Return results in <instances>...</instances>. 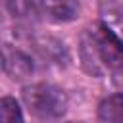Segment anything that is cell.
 I'll use <instances>...</instances> for the list:
<instances>
[{
    "label": "cell",
    "instance_id": "obj_1",
    "mask_svg": "<svg viewBox=\"0 0 123 123\" xmlns=\"http://www.w3.org/2000/svg\"><path fill=\"white\" fill-rule=\"evenodd\" d=\"M27 110L38 119H58L67 110L65 92L52 83H33L21 92Z\"/></svg>",
    "mask_w": 123,
    "mask_h": 123
},
{
    "label": "cell",
    "instance_id": "obj_2",
    "mask_svg": "<svg viewBox=\"0 0 123 123\" xmlns=\"http://www.w3.org/2000/svg\"><path fill=\"white\" fill-rule=\"evenodd\" d=\"M92 42L96 46L98 58L106 69H121L123 67V38L117 31L106 21H96L88 29Z\"/></svg>",
    "mask_w": 123,
    "mask_h": 123
},
{
    "label": "cell",
    "instance_id": "obj_3",
    "mask_svg": "<svg viewBox=\"0 0 123 123\" xmlns=\"http://www.w3.org/2000/svg\"><path fill=\"white\" fill-rule=\"evenodd\" d=\"M31 48L37 52V56L40 60H44L50 65L56 67H67L71 62L69 56V48L65 46V42L54 35H44V33H35L29 37Z\"/></svg>",
    "mask_w": 123,
    "mask_h": 123
},
{
    "label": "cell",
    "instance_id": "obj_4",
    "mask_svg": "<svg viewBox=\"0 0 123 123\" xmlns=\"http://www.w3.org/2000/svg\"><path fill=\"white\" fill-rule=\"evenodd\" d=\"M0 65H2V71L12 81H25L35 71L31 56L15 44L0 46Z\"/></svg>",
    "mask_w": 123,
    "mask_h": 123
},
{
    "label": "cell",
    "instance_id": "obj_5",
    "mask_svg": "<svg viewBox=\"0 0 123 123\" xmlns=\"http://www.w3.org/2000/svg\"><path fill=\"white\" fill-rule=\"evenodd\" d=\"M40 13L54 23H69L79 17V0H38Z\"/></svg>",
    "mask_w": 123,
    "mask_h": 123
},
{
    "label": "cell",
    "instance_id": "obj_6",
    "mask_svg": "<svg viewBox=\"0 0 123 123\" xmlns=\"http://www.w3.org/2000/svg\"><path fill=\"white\" fill-rule=\"evenodd\" d=\"M79 58H81L83 69L88 75H92V77H102L104 75L106 67L100 62V58H98V52H96V46L92 42V37H90L88 29L81 35V40H79Z\"/></svg>",
    "mask_w": 123,
    "mask_h": 123
},
{
    "label": "cell",
    "instance_id": "obj_7",
    "mask_svg": "<svg viewBox=\"0 0 123 123\" xmlns=\"http://www.w3.org/2000/svg\"><path fill=\"white\" fill-rule=\"evenodd\" d=\"M98 123H123V92L108 94L96 110Z\"/></svg>",
    "mask_w": 123,
    "mask_h": 123
},
{
    "label": "cell",
    "instance_id": "obj_8",
    "mask_svg": "<svg viewBox=\"0 0 123 123\" xmlns=\"http://www.w3.org/2000/svg\"><path fill=\"white\" fill-rule=\"evenodd\" d=\"M6 10L10 12V15L13 19H17L23 25L37 23L38 15H40V8L33 0H8L6 2Z\"/></svg>",
    "mask_w": 123,
    "mask_h": 123
},
{
    "label": "cell",
    "instance_id": "obj_9",
    "mask_svg": "<svg viewBox=\"0 0 123 123\" xmlns=\"http://www.w3.org/2000/svg\"><path fill=\"white\" fill-rule=\"evenodd\" d=\"M23 111L13 96H0V123H23Z\"/></svg>",
    "mask_w": 123,
    "mask_h": 123
},
{
    "label": "cell",
    "instance_id": "obj_10",
    "mask_svg": "<svg viewBox=\"0 0 123 123\" xmlns=\"http://www.w3.org/2000/svg\"><path fill=\"white\" fill-rule=\"evenodd\" d=\"M102 13L108 17L106 23L115 21L123 25V0H102Z\"/></svg>",
    "mask_w": 123,
    "mask_h": 123
},
{
    "label": "cell",
    "instance_id": "obj_11",
    "mask_svg": "<svg viewBox=\"0 0 123 123\" xmlns=\"http://www.w3.org/2000/svg\"><path fill=\"white\" fill-rule=\"evenodd\" d=\"M2 13H4V10H2V6H0V21H2Z\"/></svg>",
    "mask_w": 123,
    "mask_h": 123
},
{
    "label": "cell",
    "instance_id": "obj_12",
    "mask_svg": "<svg viewBox=\"0 0 123 123\" xmlns=\"http://www.w3.org/2000/svg\"><path fill=\"white\" fill-rule=\"evenodd\" d=\"M71 123H83V121H71Z\"/></svg>",
    "mask_w": 123,
    "mask_h": 123
},
{
    "label": "cell",
    "instance_id": "obj_13",
    "mask_svg": "<svg viewBox=\"0 0 123 123\" xmlns=\"http://www.w3.org/2000/svg\"><path fill=\"white\" fill-rule=\"evenodd\" d=\"M0 69H2V65H0Z\"/></svg>",
    "mask_w": 123,
    "mask_h": 123
}]
</instances>
